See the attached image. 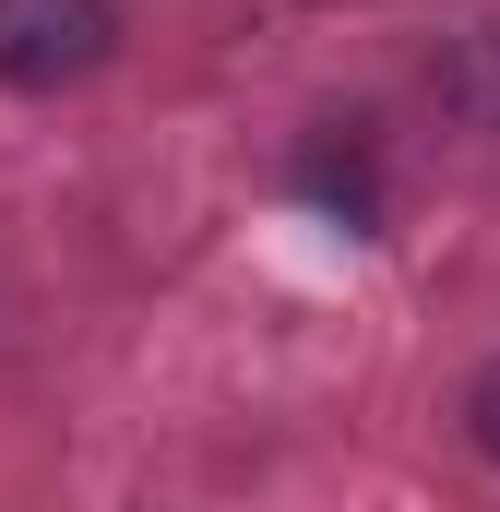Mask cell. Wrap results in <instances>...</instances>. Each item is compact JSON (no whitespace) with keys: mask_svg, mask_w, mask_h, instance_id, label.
<instances>
[{"mask_svg":"<svg viewBox=\"0 0 500 512\" xmlns=\"http://www.w3.org/2000/svg\"><path fill=\"white\" fill-rule=\"evenodd\" d=\"M120 60V0H0V84L60 96Z\"/></svg>","mask_w":500,"mask_h":512,"instance_id":"1","label":"cell"},{"mask_svg":"<svg viewBox=\"0 0 500 512\" xmlns=\"http://www.w3.org/2000/svg\"><path fill=\"white\" fill-rule=\"evenodd\" d=\"M346 239H370L381 227V143H370V120H322L310 143H298V167H286Z\"/></svg>","mask_w":500,"mask_h":512,"instance_id":"2","label":"cell"},{"mask_svg":"<svg viewBox=\"0 0 500 512\" xmlns=\"http://www.w3.org/2000/svg\"><path fill=\"white\" fill-rule=\"evenodd\" d=\"M465 441H477V453L500 465V358L477 370V382H465Z\"/></svg>","mask_w":500,"mask_h":512,"instance_id":"3","label":"cell"}]
</instances>
